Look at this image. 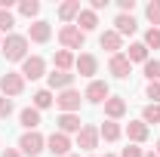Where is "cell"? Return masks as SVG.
Instances as JSON below:
<instances>
[{"mask_svg": "<svg viewBox=\"0 0 160 157\" xmlns=\"http://www.w3.org/2000/svg\"><path fill=\"white\" fill-rule=\"evenodd\" d=\"M0 53H3L6 62H25L28 59V37L25 34H6Z\"/></svg>", "mask_w": 160, "mask_h": 157, "instance_id": "obj_1", "label": "cell"}, {"mask_svg": "<svg viewBox=\"0 0 160 157\" xmlns=\"http://www.w3.org/2000/svg\"><path fill=\"white\" fill-rule=\"evenodd\" d=\"M19 151H22V157H40L46 151V139L40 136L37 129H34V133H25V136L19 139Z\"/></svg>", "mask_w": 160, "mask_h": 157, "instance_id": "obj_2", "label": "cell"}, {"mask_svg": "<svg viewBox=\"0 0 160 157\" xmlns=\"http://www.w3.org/2000/svg\"><path fill=\"white\" fill-rule=\"evenodd\" d=\"M83 40H86V34L80 31L77 25H62L59 28V43H62V49H83Z\"/></svg>", "mask_w": 160, "mask_h": 157, "instance_id": "obj_3", "label": "cell"}, {"mask_svg": "<svg viewBox=\"0 0 160 157\" xmlns=\"http://www.w3.org/2000/svg\"><path fill=\"white\" fill-rule=\"evenodd\" d=\"M0 93H3L6 99L22 96V93H25V77H22L19 71H6V74L0 77Z\"/></svg>", "mask_w": 160, "mask_h": 157, "instance_id": "obj_4", "label": "cell"}, {"mask_svg": "<svg viewBox=\"0 0 160 157\" xmlns=\"http://www.w3.org/2000/svg\"><path fill=\"white\" fill-rule=\"evenodd\" d=\"M80 102H83V96H80L74 86L56 96V105H59V111H62V114H77V111H80Z\"/></svg>", "mask_w": 160, "mask_h": 157, "instance_id": "obj_5", "label": "cell"}, {"mask_svg": "<svg viewBox=\"0 0 160 157\" xmlns=\"http://www.w3.org/2000/svg\"><path fill=\"white\" fill-rule=\"evenodd\" d=\"M25 80H40L43 74H46V62H43V56H28V59L22 62V71H19Z\"/></svg>", "mask_w": 160, "mask_h": 157, "instance_id": "obj_6", "label": "cell"}, {"mask_svg": "<svg viewBox=\"0 0 160 157\" xmlns=\"http://www.w3.org/2000/svg\"><path fill=\"white\" fill-rule=\"evenodd\" d=\"M83 99H86V102H92V105H105V102L111 99V89H108V83H105V80H89V86H86Z\"/></svg>", "mask_w": 160, "mask_h": 157, "instance_id": "obj_7", "label": "cell"}, {"mask_svg": "<svg viewBox=\"0 0 160 157\" xmlns=\"http://www.w3.org/2000/svg\"><path fill=\"white\" fill-rule=\"evenodd\" d=\"M46 151L52 157H68L71 154V139L65 136V133H52V136L46 139Z\"/></svg>", "mask_w": 160, "mask_h": 157, "instance_id": "obj_8", "label": "cell"}, {"mask_svg": "<svg viewBox=\"0 0 160 157\" xmlns=\"http://www.w3.org/2000/svg\"><path fill=\"white\" fill-rule=\"evenodd\" d=\"M99 126H89V123H83V129L77 133V148L80 151H92V148H99Z\"/></svg>", "mask_w": 160, "mask_h": 157, "instance_id": "obj_9", "label": "cell"}, {"mask_svg": "<svg viewBox=\"0 0 160 157\" xmlns=\"http://www.w3.org/2000/svg\"><path fill=\"white\" fill-rule=\"evenodd\" d=\"M28 43H46V40L52 37V28H49V22H43V19H37V22H31V28H28Z\"/></svg>", "mask_w": 160, "mask_h": 157, "instance_id": "obj_10", "label": "cell"}, {"mask_svg": "<svg viewBox=\"0 0 160 157\" xmlns=\"http://www.w3.org/2000/svg\"><path fill=\"white\" fill-rule=\"evenodd\" d=\"M108 71H111L117 80H126L129 74H132V65H129V59H126L123 53H117V56L108 59Z\"/></svg>", "mask_w": 160, "mask_h": 157, "instance_id": "obj_11", "label": "cell"}, {"mask_svg": "<svg viewBox=\"0 0 160 157\" xmlns=\"http://www.w3.org/2000/svg\"><path fill=\"white\" fill-rule=\"evenodd\" d=\"M74 71H77L80 77H92V74L99 71V59H96L92 53H80L77 62H74Z\"/></svg>", "mask_w": 160, "mask_h": 157, "instance_id": "obj_12", "label": "cell"}, {"mask_svg": "<svg viewBox=\"0 0 160 157\" xmlns=\"http://www.w3.org/2000/svg\"><path fill=\"white\" fill-rule=\"evenodd\" d=\"M46 89H59V93H65V89H71L74 86V74L71 71H52V74H46Z\"/></svg>", "mask_w": 160, "mask_h": 157, "instance_id": "obj_13", "label": "cell"}, {"mask_svg": "<svg viewBox=\"0 0 160 157\" xmlns=\"http://www.w3.org/2000/svg\"><path fill=\"white\" fill-rule=\"evenodd\" d=\"M123 133L129 136V142H132V145H142V142L148 139V133H151V129H148V123H142V120H129Z\"/></svg>", "mask_w": 160, "mask_h": 157, "instance_id": "obj_14", "label": "cell"}, {"mask_svg": "<svg viewBox=\"0 0 160 157\" xmlns=\"http://www.w3.org/2000/svg\"><path fill=\"white\" fill-rule=\"evenodd\" d=\"M126 114V102H123V96H111L108 102H105V117L108 120H120Z\"/></svg>", "mask_w": 160, "mask_h": 157, "instance_id": "obj_15", "label": "cell"}, {"mask_svg": "<svg viewBox=\"0 0 160 157\" xmlns=\"http://www.w3.org/2000/svg\"><path fill=\"white\" fill-rule=\"evenodd\" d=\"M19 123L25 126V133H34V129L40 126V111L34 108V105H31V108H22L19 111Z\"/></svg>", "mask_w": 160, "mask_h": 157, "instance_id": "obj_16", "label": "cell"}, {"mask_svg": "<svg viewBox=\"0 0 160 157\" xmlns=\"http://www.w3.org/2000/svg\"><path fill=\"white\" fill-rule=\"evenodd\" d=\"M99 46H102V49H108L111 56H117L120 49H123V37H120L117 31H105V34L99 37Z\"/></svg>", "mask_w": 160, "mask_h": 157, "instance_id": "obj_17", "label": "cell"}, {"mask_svg": "<svg viewBox=\"0 0 160 157\" xmlns=\"http://www.w3.org/2000/svg\"><path fill=\"white\" fill-rule=\"evenodd\" d=\"M56 123H59V133H65V136H68V133H80V129H83L80 114H59Z\"/></svg>", "mask_w": 160, "mask_h": 157, "instance_id": "obj_18", "label": "cell"}, {"mask_svg": "<svg viewBox=\"0 0 160 157\" xmlns=\"http://www.w3.org/2000/svg\"><path fill=\"white\" fill-rule=\"evenodd\" d=\"M136 28H139V25H136V19H132V16H126V13H120L117 19H114V31H117L120 37L136 34Z\"/></svg>", "mask_w": 160, "mask_h": 157, "instance_id": "obj_19", "label": "cell"}, {"mask_svg": "<svg viewBox=\"0 0 160 157\" xmlns=\"http://www.w3.org/2000/svg\"><path fill=\"white\" fill-rule=\"evenodd\" d=\"M99 136L105 139V142H117V139L123 136V126H120L117 120H105V123L99 126Z\"/></svg>", "mask_w": 160, "mask_h": 157, "instance_id": "obj_20", "label": "cell"}, {"mask_svg": "<svg viewBox=\"0 0 160 157\" xmlns=\"http://www.w3.org/2000/svg\"><path fill=\"white\" fill-rule=\"evenodd\" d=\"M74 62H77V56H74V53H68V49H56V56H52L56 71H71V68H74Z\"/></svg>", "mask_w": 160, "mask_h": 157, "instance_id": "obj_21", "label": "cell"}, {"mask_svg": "<svg viewBox=\"0 0 160 157\" xmlns=\"http://www.w3.org/2000/svg\"><path fill=\"white\" fill-rule=\"evenodd\" d=\"M80 9H83V6H80V0H68V3H62V6H59V19L71 25V22L80 16Z\"/></svg>", "mask_w": 160, "mask_h": 157, "instance_id": "obj_22", "label": "cell"}, {"mask_svg": "<svg viewBox=\"0 0 160 157\" xmlns=\"http://www.w3.org/2000/svg\"><path fill=\"white\" fill-rule=\"evenodd\" d=\"M96 25H99V16L92 13V9H80V16H77V28L86 34V31H96Z\"/></svg>", "mask_w": 160, "mask_h": 157, "instance_id": "obj_23", "label": "cell"}, {"mask_svg": "<svg viewBox=\"0 0 160 157\" xmlns=\"http://www.w3.org/2000/svg\"><path fill=\"white\" fill-rule=\"evenodd\" d=\"M123 56L129 59V65H132V62H142V65H145V62H148V46H145V43H129V49H126Z\"/></svg>", "mask_w": 160, "mask_h": 157, "instance_id": "obj_24", "label": "cell"}, {"mask_svg": "<svg viewBox=\"0 0 160 157\" xmlns=\"http://www.w3.org/2000/svg\"><path fill=\"white\" fill-rule=\"evenodd\" d=\"M31 99H34V108H37V111H46L49 105H56V96H52V89H37Z\"/></svg>", "mask_w": 160, "mask_h": 157, "instance_id": "obj_25", "label": "cell"}, {"mask_svg": "<svg viewBox=\"0 0 160 157\" xmlns=\"http://www.w3.org/2000/svg\"><path fill=\"white\" fill-rule=\"evenodd\" d=\"M19 13L25 16V19H34V22H37L40 3H37V0H22V3H19Z\"/></svg>", "mask_w": 160, "mask_h": 157, "instance_id": "obj_26", "label": "cell"}, {"mask_svg": "<svg viewBox=\"0 0 160 157\" xmlns=\"http://www.w3.org/2000/svg\"><path fill=\"white\" fill-rule=\"evenodd\" d=\"M145 16H148V22H151V28H157L160 25V0H151V3L145 6Z\"/></svg>", "mask_w": 160, "mask_h": 157, "instance_id": "obj_27", "label": "cell"}, {"mask_svg": "<svg viewBox=\"0 0 160 157\" xmlns=\"http://www.w3.org/2000/svg\"><path fill=\"white\" fill-rule=\"evenodd\" d=\"M148 49H160V28H148L145 31V40H142Z\"/></svg>", "mask_w": 160, "mask_h": 157, "instance_id": "obj_28", "label": "cell"}, {"mask_svg": "<svg viewBox=\"0 0 160 157\" xmlns=\"http://www.w3.org/2000/svg\"><path fill=\"white\" fill-rule=\"evenodd\" d=\"M142 123H160V105H145Z\"/></svg>", "mask_w": 160, "mask_h": 157, "instance_id": "obj_29", "label": "cell"}, {"mask_svg": "<svg viewBox=\"0 0 160 157\" xmlns=\"http://www.w3.org/2000/svg\"><path fill=\"white\" fill-rule=\"evenodd\" d=\"M145 77H148V83H151V80H160V59H148L145 62Z\"/></svg>", "mask_w": 160, "mask_h": 157, "instance_id": "obj_30", "label": "cell"}, {"mask_svg": "<svg viewBox=\"0 0 160 157\" xmlns=\"http://www.w3.org/2000/svg\"><path fill=\"white\" fill-rule=\"evenodd\" d=\"M145 99H151V105H160V80H151L145 86Z\"/></svg>", "mask_w": 160, "mask_h": 157, "instance_id": "obj_31", "label": "cell"}, {"mask_svg": "<svg viewBox=\"0 0 160 157\" xmlns=\"http://www.w3.org/2000/svg\"><path fill=\"white\" fill-rule=\"evenodd\" d=\"M12 25H16V19H12V13L0 9V34H12Z\"/></svg>", "mask_w": 160, "mask_h": 157, "instance_id": "obj_32", "label": "cell"}, {"mask_svg": "<svg viewBox=\"0 0 160 157\" xmlns=\"http://www.w3.org/2000/svg\"><path fill=\"white\" fill-rule=\"evenodd\" d=\"M9 114H12V99L0 96V120H6Z\"/></svg>", "mask_w": 160, "mask_h": 157, "instance_id": "obj_33", "label": "cell"}, {"mask_svg": "<svg viewBox=\"0 0 160 157\" xmlns=\"http://www.w3.org/2000/svg\"><path fill=\"white\" fill-rule=\"evenodd\" d=\"M120 157H145V151H142L139 145H132V142H129V145L120 151Z\"/></svg>", "mask_w": 160, "mask_h": 157, "instance_id": "obj_34", "label": "cell"}, {"mask_svg": "<svg viewBox=\"0 0 160 157\" xmlns=\"http://www.w3.org/2000/svg\"><path fill=\"white\" fill-rule=\"evenodd\" d=\"M117 6H120V13H126V16H132V9H136V0H120Z\"/></svg>", "mask_w": 160, "mask_h": 157, "instance_id": "obj_35", "label": "cell"}, {"mask_svg": "<svg viewBox=\"0 0 160 157\" xmlns=\"http://www.w3.org/2000/svg\"><path fill=\"white\" fill-rule=\"evenodd\" d=\"M0 157H22V151H19V148H6Z\"/></svg>", "mask_w": 160, "mask_h": 157, "instance_id": "obj_36", "label": "cell"}, {"mask_svg": "<svg viewBox=\"0 0 160 157\" xmlns=\"http://www.w3.org/2000/svg\"><path fill=\"white\" fill-rule=\"evenodd\" d=\"M154 154H157V157H160V142H157V151H154Z\"/></svg>", "mask_w": 160, "mask_h": 157, "instance_id": "obj_37", "label": "cell"}, {"mask_svg": "<svg viewBox=\"0 0 160 157\" xmlns=\"http://www.w3.org/2000/svg\"><path fill=\"white\" fill-rule=\"evenodd\" d=\"M145 157H157V154H154V151H151V154H145Z\"/></svg>", "mask_w": 160, "mask_h": 157, "instance_id": "obj_38", "label": "cell"}, {"mask_svg": "<svg viewBox=\"0 0 160 157\" xmlns=\"http://www.w3.org/2000/svg\"><path fill=\"white\" fill-rule=\"evenodd\" d=\"M105 157H117V154H105Z\"/></svg>", "mask_w": 160, "mask_h": 157, "instance_id": "obj_39", "label": "cell"}, {"mask_svg": "<svg viewBox=\"0 0 160 157\" xmlns=\"http://www.w3.org/2000/svg\"><path fill=\"white\" fill-rule=\"evenodd\" d=\"M68 157H80V154H68Z\"/></svg>", "mask_w": 160, "mask_h": 157, "instance_id": "obj_40", "label": "cell"}, {"mask_svg": "<svg viewBox=\"0 0 160 157\" xmlns=\"http://www.w3.org/2000/svg\"><path fill=\"white\" fill-rule=\"evenodd\" d=\"M0 46H3V37H0Z\"/></svg>", "mask_w": 160, "mask_h": 157, "instance_id": "obj_41", "label": "cell"}]
</instances>
